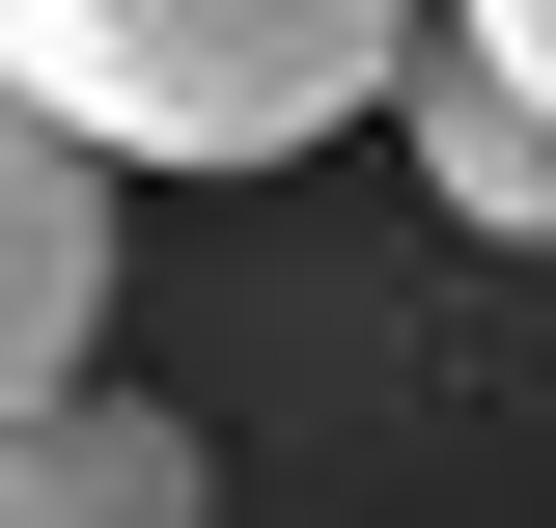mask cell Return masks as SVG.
<instances>
[{"mask_svg":"<svg viewBox=\"0 0 556 528\" xmlns=\"http://www.w3.org/2000/svg\"><path fill=\"white\" fill-rule=\"evenodd\" d=\"M445 0H0V56L56 84L112 167H306L334 112H390V56Z\"/></svg>","mask_w":556,"mask_h":528,"instance_id":"1","label":"cell"},{"mask_svg":"<svg viewBox=\"0 0 556 528\" xmlns=\"http://www.w3.org/2000/svg\"><path fill=\"white\" fill-rule=\"evenodd\" d=\"M84 334H112V139H84L28 56H0V417L56 390Z\"/></svg>","mask_w":556,"mask_h":528,"instance_id":"2","label":"cell"},{"mask_svg":"<svg viewBox=\"0 0 556 528\" xmlns=\"http://www.w3.org/2000/svg\"><path fill=\"white\" fill-rule=\"evenodd\" d=\"M0 528H223V473H195V417H167V390L56 362V390L0 417Z\"/></svg>","mask_w":556,"mask_h":528,"instance_id":"3","label":"cell"},{"mask_svg":"<svg viewBox=\"0 0 556 528\" xmlns=\"http://www.w3.org/2000/svg\"><path fill=\"white\" fill-rule=\"evenodd\" d=\"M390 112H417V167H445V223H473V251H556V84L501 56V28H417Z\"/></svg>","mask_w":556,"mask_h":528,"instance_id":"4","label":"cell"},{"mask_svg":"<svg viewBox=\"0 0 556 528\" xmlns=\"http://www.w3.org/2000/svg\"><path fill=\"white\" fill-rule=\"evenodd\" d=\"M445 28H501V56H529V84H556V0H445Z\"/></svg>","mask_w":556,"mask_h":528,"instance_id":"5","label":"cell"}]
</instances>
